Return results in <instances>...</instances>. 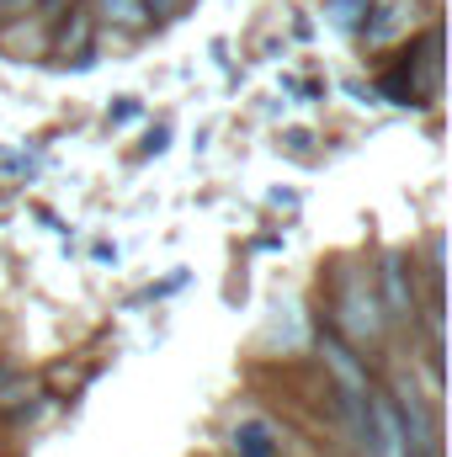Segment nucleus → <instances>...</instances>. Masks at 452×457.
I'll return each instance as SVG.
<instances>
[{
  "mask_svg": "<svg viewBox=\"0 0 452 457\" xmlns=\"http://www.w3.org/2000/svg\"><path fill=\"white\" fill-rule=\"evenodd\" d=\"M367 5H372V0H325V16H331L336 27H362V21H367Z\"/></svg>",
  "mask_w": 452,
  "mask_h": 457,
  "instance_id": "obj_7",
  "label": "nucleus"
},
{
  "mask_svg": "<svg viewBox=\"0 0 452 457\" xmlns=\"http://www.w3.org/2000/svg\"><path fill=\"white\" fill-rule=\"evenodd\" d=\"M340 320H346L351 341H378L383 336V303H378V293L362 277L340 282Z\"/></svg>",
  "mask_w": 452,
  "mask_h": 457,
  "instance_id": "obj_1",
  "label": "nucleus"
},
{
  "mask_svg": "<svg viewBox=\"0 0 452 457\" xmlns=\"http://www.w3.org/2000/svg\"><path fill=\"white\" fill-rule=\"evenodd\" d=\"M234 453L239 457H277L272 426H266V420H239V431H234Z\"/></svg>",
  "mask_w": 452,
  "mask_h": 457,
  "instance_id": "obj_5",
  "label": "nucleus"
},
{
  "mask_svg": "<svg viewBox=\"0 0 452 457\" xmlns=\"http://www.w3.org/2000/svg\"><path fill=\"white\" fill-rule=\"evenodd\" d=\"M410 16H415V0H372L367 5V21H362V37L372 48H383V43H394L410 27Z\"/></svg>",
  "mask_w": 452,
  "mask_h": 457,
  "instance_id": "obj_4",
  "label": "nucleus"
},
{
  "mask_svg": "<svg viewBox=\"0 0 452 457\" xmlns=\"http://www.w3.org/2000/svg\"><path fill=\"white\" fill-rule=\"evenodd\" d=\"M410 271H415V266H410L405 255H389L383 271H378V282H383V298H378V303H383L389 320H410V314H415V277H410Z\"/></svg>",
  "mask_w": 452,
  "mask_h": 457,
  "instance_id": "obj_3",
  "label": "nucleus"
},
{
  "mask_svg": "<svg viewBox=\"0 0 452 457\" xmlns=\"http://www.w3.org/2000/svg\"><path fill=\"white\" fill-rule=\"evenodd\" d=\"M102 11H107V21H117V27H144L149 21L144 0H102Z\"/></svg>",
  "mask_w": 452,
  "mask_h": 457,
  "instance_id": "obj_6",
  "label": "nucleus"
},
{
  "mask_svg": "<svg viewBox=\"0 0 452 457\" xmlns=\"http://www.w3.org/2000/svg\"><path fill=\"white\" fill-rule=\"evenodd\" d=\"M320 361H325V372H331V383H336V399H362V394L372 388L362 356L340 341V336H320Z\"/></svg>",
  "mask_w": 452,
  "mask_h": 457,
  "instance_id": "obj_2",
  "label": "nucleus"
},
{
  "mask_svg": "<svg viewBox=\"0 0 452 457\" xmlns=\"http://www.w3.org/2000/svg\"><path fill=\"white\" fill-rule=\"evenodd\" d=\"M181 5H187V0H144V11H149V16H176Z\"/></svg>",
  "mask_w": 452,
  "mask_h": 457,
  "instance_id": "obj_8",
  "label": "nucleus"
}]
</instances>
